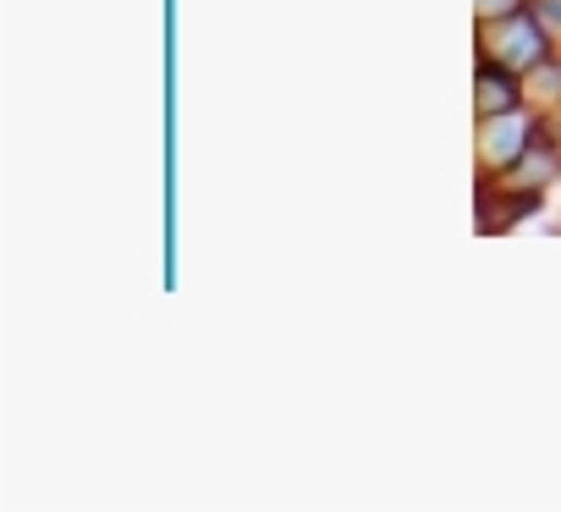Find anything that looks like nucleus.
I'll list each match as a JSON object with an SVG mask.
<instances>
[{
	"label": "nucleus",
	"mask_w": 561,
	"mask_h": 512,
	"mask_svg": "<svg viewBox=\"0 0 561 512\" xmlns=\"http://www.w3.org/2000/svg\"><path fill=\"white\" fill-rule=\"evenodd\" d=\"M517 7H523V0H479V18H484V23H495V18H512Z\"/></svg>",
	"instance_id": "obj_6"
},
{
	"label": "nucleus",
	"mask_w": 561,
	"mask_h": 512,
	"mask_svg": "<svg viewBox=\"0 0 561 512\" xmlns=\"http://www.w3.org/2000/svg\"><path fill=\"white\" fill-rule=\"evenodd\" d=\"M534 94H550V100H561V67H556V61L534 67Z\"/></svg>",
	"instance_id": "obj_5"
},
{
	"label": "nucleus",
	"mask_w": 561,
	"mask_h": 512,
	"mask_svg": "<svg viewBox=\"0 0 561 512\" xmlns=\"http://www.w3.org/2000/svg\"><path fill=\"white\" fill-rule=\"evenodd\" d=\"M556 171H561V149L545 133H534V144L523 149V160L506 171V187H545Z\"/></svg>",
	"instance_id": "obj_3"
},
{
	"label": "nucleus",
	"mask_w": 561,
	"mask_h": 512,
	"mask_svg": "<svg viewBox=\"0 0 561 512\" xmlns=\"http://www.w3.org/2000/svg\"><path fill=\"white\" fill-rule=\"evenodd\" d=\"M484 127H479V155H484V166H495V171H512L517 160H523V149L534 144V133L539 127H528L517 111H501V116H479Z\"/></svg>",
	"instance_id": "obj_2"
},
{
	"label": "nucleus",
	"mask_w": 561,
	"mask_h": 512,
	"mask_svg": "<svg viewBox=\"0 0 561 512\" xmlns=\"http://www.w3.org/2000/svg\"><path fill=\"white\" fill-rule=\"evenodd\" d=\"M528 7L539 12V23H545V29H556V34H561V0H528Z\"/></svg>",
	"instance_id": "obj_7"
},
{
	"label": "nucleus",
	"mask_w": 561,
	"mask_h": 512,
	"mask_svg": "<svg viewBox=\"0 0 561 512\" xmlns=\"http://www.w3.org/2000/svg\"><path fill=\"white\" fill-rule=\"evenodd\" d=\"M490 56L512 72H534L550 61V39H545V23L534 7H517L512 18H495V34H490Z\"/></svg>",
	"instance_id": "obj_1"
},
{
	"label": "nucleus",
	"mask_w": 561,
	"mask_h": 512,
	"mask_svg": "<svg viewBox=\"0 0 561 512\" xmlns=\"http://www.w3.org/2000/svg\"><path fill=\"white\" fill-rule=\"evenodd\" d=\"M473 89H479V116H501V111H517V83H512V67H501V61H484L479 67V78H473Z\"/></svg>",
	"instance_id": "obj_4"
}]
</instances>
